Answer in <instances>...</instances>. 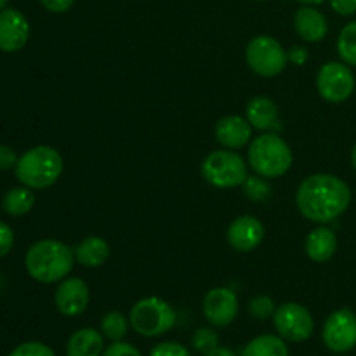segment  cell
<instances>
[{
	"label": "cell",
	"mask_w": 356,
	"mask_h": 356,
	"mask_svg": "<svg viewBox=\"0 0 356 356\" xmlns=\"http://www.w3.org/2000/svg\"><path fill=\"white\" fill-rule=\"evenodd\" d=\"M350 204V186L334 174H312L299 184L296 193V205L301 216L318 225L336 221Z\"/></svg>",
	"instance_id": "obj_1"
},
{
	"label": "cell",
	"mask_w": 356,
	"mask_h": 356,
	"mask_svg": "<svg viewBox=\"0 0 356 356\" xmlns=\"http://www.w3.org/2000/svg\"><path fill=\"white\" fill-rule=\"evenodd\" d=\"M75 264V254L59 240H38L28 249L24 266L28 275L40 284H54L68 277Z\"/></svg>",
	"instance_id": "obj_2"
},
{
	"label": "cell",
	"mask_w": 356,
	"mask_h": 356,
	"mask_svg": "<svg viewBox=\"0 0 356 356\" xmlns=\"http://www.w3.org/2000/svg\"><path fill=\"white\" fill-rule=\"evenodd\" d=\"M61 153L52 146H35L19 156L16 163V179L31 190H45L52 186L63 174Z\"/></svg>",
	"instance_id": "obj_3"
},
{
	"label": "cell",
	"mask_w": 356,
	"mask_h": 356,
	"mask_svg": "<svg viewBox=\"0 0 356 356\" xmlns=\"http://www.w3.org/2000/svg\"><path fill=\"white\" fill-rule=\"evenodd\" d=\"M294 162L291 146L273 132H264L252 139L249 146V165L257 176L277 179L285 176Z\"/></svg>",
	"instance_id": "obj_4"
},
{
	"label": "cell",
	"mask_w": 356,
	"mask_h": 356,
	"mask_svg": "<svg viewBox=\"0 0 356 356\" xmlns=\"http://www.w3.org/2000/svg\"><path fill=\"white\" fill-rule=\"evenodd\" d=\"M177 313L165 299L149 296L136 302L129 313L132 330L143 337H159L174 329Z\"/></svg>",
	"instance_id": "obj_5"
},
{
	"label": "cell",
	"mask_w": 356,
	"mask_h": 356,
	"mask_svg": "<svg viewBox=\"0 0 356 356\" xmlns=\"http://www.w3.org/2000/svg\"><path fill=\"white\" fill-rule=\"evenodd\" d=\"M202 177L211 186L219 190H232L242 186L249 177L247 163L235 149H216L202 162Z\"/></svg>",
	"instance_id": "obj_6"
},
{
	"label": "cell",
	"mask_w": 356,
	"mask_h": 356,
	"mask_svg": "<svg viewBox=\"0 0 356 356\" xmlns=\"http://www.w3.org/2000/svg\"><path fill=\"white\" fill-rule=\"evenodd\" d=\"M245 61L256 75L271 79L284 72L289 56L277 38L270 35H257L247 44Z\"/></svg>",
	"instance_id": "obj_7"
},
{
	"label": "cell",
	"mask_w": 356,
	"mask_h": 356,
	"mask_svg": "<svg viewBox=\"0 0 356 356\" xmlns=\"http://www.w3.org/2000/svg\"><path fill=\"white\" fill-rule=\"evenodd\" d=\"M278 336L289 343H305L315 332V320L308 308L299 302H284L273 315Z\"/></svg>",
	"instance_id": "obj_8"
},
{
	"label": "cell",
	"mask_w": 356,
	"mask_h": 356,
	"mask_svg": "<svg viewBox=\"0 0 356 356\" xmlns=\"http://www.w3.org/2000/svg\"><path fill=\"white\" fill-rule=\"evenodd\" d=\"M316 89L329 103H343L355 92V75L350 65L343 61H329L316 73Z\"/></svg>",
	"instance_id": "obj_9"
},
{
	"label": "cell",
	"mask_w": 356,
	"mask_h": 356,
	"mask_svg": "<svg viewBox=\"0 0 356 356\" xmlns=\"http://www.w3.org/2000/svg\"><path fill=\"white\" fill-rule=\"evenodd\" d=\"M322 339L327 350L344 355L356 348V313L350 308H341L327 316L322 327Z\"/></svg>",
	"instance_id": "obj_10"
},
{
	"label": "cell",
	"mask_w": 356,
	"mask_h": 356,
	"mask_svg": "<svg viewBox=\"0 0 356 356\" xmlns=\"http://www.w3.org/2000/svg\"><path fill=\"white\" fill-rule=\"evenodd\" d=\"M202 312L212 327H228L238 315V298L228 287L211 289L202 302Z\"/></svg>",
	"instance_id": "obj_11"
},
{
	"label": "cell",
	"mask_w": 356,
	"mask_h": 356,
	"mask_svg": "<svg viewBox=\"0 0 356 356\" xmlns=\"http://www.w3.org/2000/svg\"><path fill=\"white\" fill-rule=\"evenodd\" d=\"M90 292L82 278L68 277L61 280L54 292V305L63 316L75 318L80 316L89 306Z\"/></svg>",
	"instance_id": "obj_12"
},
{
	"label": "cell",
	"mask_w": 356,
	"mask_h": 356,
	"mask_svg": "<svg viewBox=\"0 0 356 356\" xmlns=\"http://www.w3.org/2000/svg\"><path fill=\"white\" fill-rule=\"evenodd\" d=\"M30 38V23L17 9L0 10V51L17 52Z\"/></svg>",
	"instance_id": "obj_13"
},
{
	"label": "cell",
	"mask_w": 356,
	"mask_h": 356,
	"mask_svg": "<svg viewBox=\"0 0 356 356\" xmlns=\"http://www.w3.org/2000/svg\"><path fill=\"white\" fill-rule=\"evenodd\" d=\"M226 238L229 245L238 252H250L257 249L264 240V226L254 216H240L228 226Z\"/></svg>",
	"instance_id": "obj_14"
},
{
	"label": "cell",
	"mask_w": 356,
	"mask_h": 356,
	"mask_svg": "<svg viewBox=\"0 0 356 356\" xmlns=\"http://www.w3.org/2000/svg\"><path fill=\"white\" fill-rule=\"evenodd\" d=\"M216 141L228 149H240L252 139V125L240 115H228L219 118L214 129Z\"/></svg>",
	"instance_id": "obj_15"
},
{
	"label": "cell",
	"mask_w": 356,
	"mask_h": 356,
	"mask_svg": "<svg viewBox=\"0 0 356 356\" xmlns=\"http://www.w3.org/2000/svg\"><path fill=\"white\" fill-rule=\"evenodd\" d=\"M294 28L302 40L312 42V44L322 42L327 37V31H329L327 17L312 6L301 7L296 13Z\"/></svg>",
	"instance_id": "obj_16"
},
{
	"label": "cell",
	"mask_w": 356,
	"mask_h": 356,
	"mask_svg": "<svg viewBox=\"0 0 356 356\" xmlns=\"http://www.w3.org/2000/svg\"><path fill=\"white\" fill-rule=\"evenodd\" d=\"M103 351L104 336L92 327L75 330L66 343V356H101Z\"/></svg>",
	"instance_id": "obj_17"
},
{
	"label": "cell",
	"mask_w": 356,
	"mask_h": 356,
	"mask_svg": "<svg viewBox=\"0 0 356 356\" xmlns=\"http://www.w3.org/2000/svg\"><path fill=\"white\" fill-rule=\"evenodd\" d=\"M306 254L315 263H327L334 257L337 250V236L327 226H318L306 236Z\"/></svg>",
	"instance_id": "obj_18"
},
{
	"label": "cell",
	"mask_w": 356,
	"mask_h": 356,
	"mask_svg": "<svg viewBox=\"0 0 356 356\" xmlns=\"http://www.w3.org/2000/svg\"><path fill=\"white\" fill-rule=\"evenodd\" d=\"M245 118L257 131L273 129L278 122V106L271 97L256 96L247 103Z\"/></svg>",
	"instance_id": "obj_19"
},
{
	"label": "cell",
	"mask_w": 356,
	"mask_h": 356,
	"mask_svg": "<svg viewBox=\"0 0 356 356\" xmlns=\"http://www.w3.org/2000/svg\"><path fill=\"white\" fill-rule=\"evenodd\" d=\"M75 261L86 268H99L110 259V243L103 236H87L73 249Z\"/></svg>",
	"instance_id": "obj_20"
},
{
	"label": "cell",
	"mask_w": 356,
	"mask_h": 356,
	"mask_svg": "<svg viewBox=\"0 0 356 356\" xmlns=\"http://www.w3.org/2000/svg\"><path fill=\"white\" fill-rule=\"evenodd\" d=\"M240 356H291L289 355L287 341L273 334H263L254 337L243 346Z\"/></svg>",
	"instance_id": "obj_21"
},
{
	"label": "cell",
	"mask_w": 356,
	"mask_h": 356,
	"mask_svg": "<svg viewBox=\"0 0 356 356\" xmlns=\"http://www.w3.org/2000/svg\"><path fill=\"white\" fill-rule=\"evenodd\" d=\"M35 195L31 188L17 186L10 188L2 198V209L9 216H24L33 209Z\"/></svg>",
	"instance_id": "obj_22"
},
{
	"label": "cell",
	"mask_w": 356,
	"mask_h": 356,
	"mask_svg": "<svg viewBox=\"0 0 356 356\" xmlns=\"http://www.w3.org/2000/svg\"><path fill=\"white\" fill-rule=\"evenodd\" d=\"M129 325H131V323L125 318L124 313L108 312L106 315L101 318L99 330L104 336V339L111 341V343H117V341H124V337L127 336Z\"/></svg>",
	"instance_id": "obj_23"
},
{
	"label": "cell",
	"mask_w": 356,
	"mask_h": 356,
	"mask_svg": "<svg viewBox=\"0 0 356 356\" xmlns=\"http://www.w3.org/2000/svg\"><path fill=\"white\" fill-rule=\"evenodd\" d=\"M337 54L343 63L356 66V21H351L341 30L337 38Z\"/></svg>",
	"instance_id": "obj_24"
},
{
	"label": "cell",
	"mask_w": 356,
	"mask_h": 356,
	"mask_svg": "<svg viewBox=\"0 0 356 356\" xmlns=\"http://www.w3.org/2000/svg\"><path fill=\"white\" fill-rule=\"evenodd\" d=\"M243 195L249 198L250 202H266L271 197V186L268 183L266 177L261 176H249L245 183L242 184Z\"/></svg>",
	"instance_id": "obj_25"
},
{
	"label": "cell",
	"mask_w": 356,
	"mask_h": 356,
	"mask_svg": "<svg viewBox=\"0 0 356 356\" xmlns=\"http://www.w3.org/2000/svg\"><path fill=\"white\" fill-rule=\"evenodd\" d=\"M191 346L195 351L202 355H207L214 348L219 346V336L214 329L211 327H200L195 330L193 337H191Z\"/></svg>",
	"instance_id": "obj_26"
},
{
	"label": "cell",
	"mask_w": 356,
	"mask_h": 356,
	"mask_svg": "<svg viewBox=\"0 0 356 356\" xmlns=\"http://www.w3.org/2000/svg\"><path fill=\"white\" fill-rule=\"evenodd\" d=\"M275 312H277V305L270 296H256L254 299H250L249 313L256 320L273 318Z\"/></svg>",
	"instance_id": "obj_27"
},
{
	"label": "cell",
	"mask_w": 356,
	"mask_h": 356,
	"mask_svg": "<svg viewBox=\"0 0 356 356\" xmlns=\"http://www.w3.org/2000/svg\"><path fill=\"white\" fill-rule=\"evenodd\" d=\"M9 356H56V353L47 344L31 341V343H23L17 348H14Z\"/></svg>",
	"instance_id": "obj_28"
},
{
	"label": "cell",
	"mask_w": 356,
	"mask_h": 356,
	"mask_svg": "<svg viewBox=\"0 0 356 356\" xmlns=\"http://www.w3.org/2000/svg\"><path fill=\"white\" fill-rule=\"evenodd\" d=\"M148 356H191V351L186 346L174 341H165V343H159L152 348Z\"/></svg>",
	"instance_id": "obj_29"
},
{
	"label": "cell",
	"mask_w": 356,
	"mask_h": 356,
	"mask_svg": "<svg viewBox=\"0 0 356 356\" xmlns=\"http://www.w3.org/2000/svg\"><path fill=\"white\" fill-rule=\"evenodd\" d=\"M101 356H143V355L134 344L124 343V341H117V343H111L110 346L104 348L103 355Z\"/></svg>",
	"instance_id": "obj_30"
},
{
	"label": "cell",
	"mask_w": 356,
	"mask_h": 356,
	"mask_svg": "<svg viewBox=\"0 0 356 356\" xmlns=\"http://www.w3.org/2000/svg\"><path fill=\"white\" fill-rule=\"evenodd\" d=\"M14 245V233L13 228L6 222L0 221V257L7 256Z\"/></svg>",
	"instance_id": "obj_31"
},
{
	"label": "cell",
	"mask_w": 356,
	"mask_h": 356,
	"mask_svg": "<svg viewBox=\"0 0 356 356\" xmlns=\"http://www.w3.org/2000/svg\"><path fill=\"white\" fill-rule=\"evenodd\" d=\"M17 155L10 146L0 145V170H9L16 169L17 163Z\"/></svg>",
	"instance_id": "obj_32"
},
{
	"label": "cell",
	"mask_w": 356,
	"mask_h": 356,
	"mask_svg": "<svg viewBox=\"0 0 356 356\" xmlns=\"http://www.w3.org/2000/svg\"><path fill=\"white\" fill-rule=\"evenodd\" d=\"M330 7L339 16H353L356 13V0H330Z\"/></svg>",
	"instance_id": "obj_33"
},
{
	"label": "cell",
	"mask_w": 356,
	"mask_h": 356,
	"mask_svg": "<svg viewBox=\"0 0 356 356\" xmlns=\"http://www.w3.org/2000/svg\"><path fill=\"white\" fill-rule=\"evenodd\" d=\"M42 6L45 7L47 10L54 14H63L66 10H70L75 3V0H40Z\"/></svg>",
	"instance_id": "obj_34"
},
{
	"label": "cell",
	"mask_w": 356,
	"mask_h": 356,
	"mask_svg": "<svg viewBox=\"0 0 356 356\" xmlns=\"http://www.w3.org/2000/svg\"><path fill=\"white\" fill-rule=\"evenodd\" d=\"M287 56H289V61L294 63V65L298 66L305 65V63L308 61V51H306L305 47H301V45H294V47H291V51H287Z\"/></svg>",
	"instance_id": "obj_35"
},
{
	"label": "cell",
	"mask_w": 356,
	"mask_h": 356,
	"mask_svg": "<svg viewBox=\"0 0 356 356\" xmlns=\"http://www.w3.org/2000/svg\"><path fill=\"white\" fill-rule=\"evenodd\" d=\"M205 356H236V355H235V351L229 350V348L218 346V348H214L212 351H209V353Z\"/></svg>",
	"instance_id": "obj_36"
},
{
	"label": "cell",
	"mask_w": 356,
	"mask_h": 356,
	"mask_svg": "<svg viewBox=\"0 0 356 356\" xmlns=\"http://www.w3.org/2000/svg\"><path fill=\"white\" fill-rule=\"evenodd\" d=\"M301 3H305V6H316V3H323L325 0H299Z\"/></svg>",
	"instance_id": "obj_37"
},
{
	"label": "cell",
	"mask_w": 356,
	"mask_h": 356,
	"mask_svg": "<svg viewBox=\"0 0 356 356\" xmlns=\"http://www.w3.org/2000/svg\"><path fill=\"white\" fill-rule=\"evenodd\" d=\"M351 163H353V167L356 170V145L353 146V152H351Z\"/></svg>",
	"instance_id": "obj_38"
},
{
	"label": "cell",
	"mask_w": 356,
	"mask_h": 356,
	"mask_svg": "<svg viewBox=\"0 0 356 356\" xmlns=\"http://www.w3.org/2000/svg\"><path fill=\"white\" fill-rule=\"evenodd\" d=\"M6 6H7V0H0V10L6 9Z\"/></svg>",
	"instance_id": "obj_39"
}]
</instances>
